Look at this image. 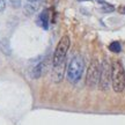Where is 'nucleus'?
Masks as SVG:
<instances>
[{"label": "nucleus", "instance_id": "1", "mask_svg": "<svg viewBox=\"0 0 125 125\" xmlns=\"http://www.w3.org/2000/svg\"><path fill=\"white\" fill-rule=\"evenodd\" d=\"M111 85L115 93H122L125 89V68L119 60L111 65Z\"/></svg>", "mask_w": 125, "mask_h": 125}, {"label": "nucleus", "instance_id": "2", "mask_svg": "<svg viewBox=\"0 0 125 125\" xmlns=\"http://www.w3.org/2000/svg\"><path fill=\"white\" fill-rule=\"evenodd\" d=\"M85 71V60L80 54H76L71 59L67 66V79L72 83H76L81 79Z\"/></svg>", "mask_w": 125, "mask_h": 125}, {"label": "nucleus", "instance_id": "3", "mask_svg": "<svg viewBox=\"0 0 125 125\" xmlns=\"http://www.w3.org/2000/svg\"><path fill=\"white\" fill-rule=\"evenodd\" d=\"M70 46H71V38H70V36L64 35L60 38V41L58 42V44L56 46V50H54V52H53L52 66L66 62V54L68 52Z\"/></svg>", "mask_w": 125, "mask_h": 125}, {"label": "nucleus", "instance_id": "4", "mask_svg": "<svg viewBox=\"0 0 125 125\" xmlns=\"http://www.w3.org/2000/svg\"><path fill=\"white\" fill-rule=\"evenodd\" d=\"M111 83V65L107 58L103 59L100 68V79H98V88L102 92H107Z\"/></svg>", "mask_w": 125, "mask_h": 125}, {"label": "nucleus", "instance_id": "5", "mask_svg": "<svg viewBox=\"0 0 125 125\" xmlns=\"http://www.w3.org/2000/svg\"><path fill=\"white\" fill-rule=\"evenodd\" d=\"M100 68H101V64L96 58H93L89 62L87 74H86V85L89 88H94L97 86L98 79H100Z\"/></svg>", "mask_w": 125, "mask_h": 125}, {"label": "nucleus", "instance_id": "6", "mask_svg": "<svg viewBox=\"0 0 125 125\" xmlns=\"http://www.w3.org/2000/svg\"><path fill=\"white\" fill-rule=\"evenodd\" d=\"M46 68H48V60L42 59L30 68V76L32 79H38L45 73Z\"/></svg>", "mask_w": 125, "mask_h": 125}, {"label": "nucleus", "instance_id": "7", "mask_svg": "<svg viewBox=\"0 0 125 125\" xmlns=\"http://www.w3.org/2000/svg\"><path fill=\"white\" fill-rule=\"evenodd\" d=\"M66 71V62L58 64V65H53L52 66V71H51V79L53 82L58 83L64 79V74Z\"/></svg>", "mask_w": 125, "mask_h": 125}, {"label": "nucleus", "instance_id": "8", "mask_svg": "<svg viewBox=\"0 0 125 125\" xmlns=\"http://www.w3.org/2000/svg\"><path fill=\"white\" fill-rule=\"evenodd\" d=\"M49 20H50V10L48 8H45L42 10V13L40 14V16H38V26L42 28H44V29H48L49 28Z\"/></svg>", "mask_w": 125, "mask_h": 125}, {"label": "nucleus", "instance_id": "9", "mask_svg": "<svg viewBox=\"0 0 125 125\" xmlns=\"http://www.w3.org/2000/svg\"><path fill=\"white\" fill-rule=\"evenodd\" d=\"M109 50L111 52H115V53H118L122 51V46L119 44V42H112L111 44L109 45Z\"/></svg>", "mask_w": 125, "mask_h": 125}, {"label": "nucleus", "instance_id": "10", "mask_svg": "<svg viewBox=\"0 0 125 125\" xmlns=\"http://www.w3.org/2000/svg\"><path fill=\"white\" fill-rule=\"evenodd\" d=\"M101 9L103 12H107V13H110V12H114L115 10V7L112 6L111 4H108V2H101Z\"/></svg>", "mask_w": 125, "mask_h": 125}, {"label": "nucleus", "instance_id": "11", "mask_svg": "<svg viewBox=\"0 0 125 125\" xmlns=\"http://www.w3.org/2000/svg\"><path fill=\"white\" fill-rule=\"evenodd\" d=\"M118 12L121 14H125V6H119L118 7Z\"/></svg>", "mask_w": 125, "mask_h": 125}, {"label": "nucleus", "instance_id": "12", "mask_svg": "<svg viewBox=\"0 0 125 125\" xmlns=\"http://www.w3.org/2000/svg\"><path fill=\"white\" fill-rule=\"evenodd\" d=\"M4 7H5V4L2 2V0H0V10H2Z\"/></svg>", "mask_w": 125, "mask_h": 125}, {"label": "nucleus", "instance_id": "13", "mask_svg": "<svg viewBox=\"0 0 125 125\" xmlns=\"http://www.w3.org/2000/svg\"><path fill=\"white\" fill-rule=\"evenodd\" d=\"M78 1H92V0H78Z\"/></svg>", "mask_w": 125, "mask_h": 125}]
</instances>
